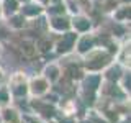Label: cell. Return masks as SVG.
I'll return each instance as SVG.
<instances>
[{"instance_id": "1", "label": "cell", "mask_w": 131, "mask_h": 123, "mask_svg": "<svg viewBox=\"0 0 131 123\" xmlns=\"http://www.w3.org/2000/svg\"><path fill=\"white\" fill-rule=\"evenodd\" d=\"M23 51H25V54L26 56H33L35 54V48H33V44L31 43H23Z\"/></svg>"}]
</instances>
